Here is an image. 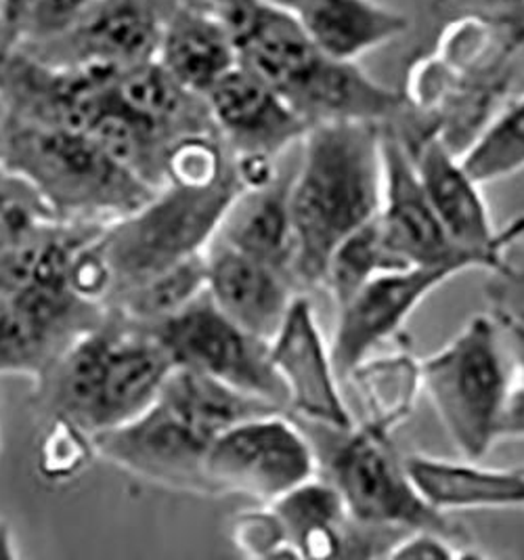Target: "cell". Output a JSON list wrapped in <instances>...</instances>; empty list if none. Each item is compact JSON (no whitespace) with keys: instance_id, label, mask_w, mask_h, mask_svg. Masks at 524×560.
Listing matches in <instances>:
<instances>
[{"instance_id":"obj_1","label":"cell","mask_w":524,"mask_h":560,"mask_svg":"<svg viewBox=\"0 0 524 560\" xmlns=\"http://www.w3.org/2000/svg\"><path fill=\"white\" fill-rule=\"evenodd\" d=\"M382 128L377 122L340 120L315 125L304 135L290 191L300 290L324 285L338 244L380 214Z\"/></svg>"},{"instance_id":"obj_2","label":"cell","mask_w":524,"mask_h":560,"mask_svg":"<svg viewBox=\"0 0 524 560\" xmlns=\"http://www.w3.org/2000/svg\"><path fill=\"white\" fill-rule=\"evenodd\" d=\"M175 368L150 326L107 308L103 322L82 331L36 384L38 409L95 436L150 408Z\"/></svg>"},{"instance_id":"obj_3","label":"cell","mask_w":524,"mask_h":560,"mask_svg":"<svg viewBox=\"0 0 524 560\" xmlns=\"http://www.w3.org/2000/svg\"><path fill=\"white\" fill-rule=\"evenodd\" d=\"M0 166L66 223L107 225L153 198L143 178L86 135L0 112Z\"/></svg>"},{"instance_id":"obj_4","label":"cell","mask_w":524,"mask_h":560,"mask_svg":"<svg viewBox=\"0 0 524 560\" xmlns=\"http://www.w3.org/2000/svg\"><path fill=\"white\" fill-rule=\"evenodd\" d=\"M422 393L462 458H485L500 441L516 384L505 334L493 315H476L436 353L420 361Z\"/></svg>"},{"instance_id":"obj_5","label":"cell","mask_w":524,"mask_h":560,"mask_svg":"<svg viewBox=\"0 0 524 560\" xmlns=\"http://www.w3.org/2000/svg\"><path fill=\"white\" fill-rule=\"evenodd\" d=\"M240 191L233 171L212 187L164 185L141 208L103 225L95 246L114 281L109 303L128 288L206 250Z\"/></svg>"},{"instance_id":"obj_6","label":"cell","mask_w":524,"mask_h":560,"mask_svg":"<svg viewBox=\"0 0 524 560\" xmlns=\"http://www.w3.org/2000/svg\"><path fill=\"white\" fill-rule=\"evenodd\" d=\"M340 434L342 441L327 459V479L354 523L400 534L432 529L473 546L468 532L420 493L393 445V433L361 422Z\"/></svg>"},{"instance_id":"obj_7","label":"cell","mask_w":524,"mask_h":560,"mask_svg":"<svg viewBox=\"0 0 524 560\" xmlns=\"http://www.w3.org/2000/svg\"><path fill=\"white\" fill-rule=\"evenodd\" d=\"M317 475L311 441L281 411L254 416L219 434L206 454L214 495H246L271 504Z\"/></svg>"},{"instance_id":"obj_8","label":"cell","mask_w":524,"mask_h":560,"mask_svg":"<svg viewBox=\"0 0 524 560\" xmlns=\"http://www.w3.org/2000/svg\"><path fill=\"white\" fill-rule=\"evenodd\" d=\"M150 328L166 345L176 365L248 393L281 411L288 409V393L271 361L269 340L231 322L208 292Z\"/></svg>"},{"instance_id":"obj_9","label":"cell","mask_w":524,"mask_h":560,"mask_svg":"<svg viewBox=\"0 0 524 560\" xmlns=\"http://www.w3.org/2000/svg\"><path fill=\"white\" fill-rule=\"evenodd\" d=\"M212 436L162 393L130 422L93 436L95 454L151 485L196 495H214L206 479Z\"/></svg>"},{"instance_id":"obj_10","label":"cell","mask_w":524,"mask_h":560,"mask_svg":"<svg viewBox=\"0 0 524 560\" xmlns=\"http://www.w3.org/2000/svg\"><path fill=\"white\" fill-rule=\"evenodd\" d=\"M105 315L107 306L82 301L70 281L0 290V374L40 383L75 338Z\"/></svg>"},{"instance_id":"obj_11","label":"cell","mask_w":524,"mask_h":560,"mask_svg":"<svg viewBox=\"0 0 524 560\" xmlns=\"http://www.w3.org/2000/svg\"><path fill=\"white\" fill-rule=\"evenodd\" d=\"M176 4L178 0H100L68 32L15 49L53 66L123 72L158 57Z\"/></svg>"},{"instance_id":"obj_12","label":"cell","mask_w":524,"mask_h":560,"mask_svg":"<svg viewBox=\"0 0 524 560\" xmlns=\"http://www.w3.org/2000/svg\"><path fill=\"white\" fill-rule=\"evenodd\" d=\"M476 269L470 260H451L436 265H411L400 271L382 273L338 308L331 359L340 381H349L375 349L395 338L411 313L443 283Z\"/></svg>"},{"instance_id":"obj_13","label":"cell","mask_w":524,"mask_h":560,"mask_svg":"<svg viewBox=\"0 0 524 560\" xmlns=\"http://www.w3.org/2000/svg\"><path fill=\"white\" fill-rule=\"evenodd\" d=\"M382 158L384 194L377 221L393 255L407 265L470 260L476 269H485L487 273L500 267L505 256L462 250L451 242L426 196L411 152L395 125L382 128Z\"/></svg>"},{"instance_id":"obj_14","label":"cell","mask_w":524,"mask_h":560,"mask_svg":"<svg viewBox=\"0 0 524 560\" xmlns=\"http://www.w3.org/2000/svg\"><path fill=\"white\" fill-rule=\"evenodd\" d=\"M271 361L286 386L288 408L334 433L354 427L336 372L331 349L325 347L315 308L300 292L279 330L269 340Z\"/></svg>"},{"instance_id":"obj_15","label":"cell","mask_w":524,"mask_h":560,"mask_svg":"<svg viewBox=\"0 0 524 560\" xmlns=\"http://www.w3.org/2000/svg\"><path fill=\"white\" fill-rule=\"evenodd\" d=\"M206 103L233 158L279 160L292 145L302 143L311 128L271 84L240 63L208 91Z\"/></svg>"},{"instance_id":"obj_16","label":"cell","mask_w":524,"mask_h":560,"mask_svg":"<svg viewBox=\"0 0 524 560\" xmlns=\"http://www.w3.org/2000/svg\"><path fill=\"white\" fill-rule=\"evenodd\" d=\"M206 292L231 322L263 340H271L283 324L288 308L299 296V283L288 273L256 260L212 237L206 248Z\"/></svg>"},{"instance_id":"obj_17","label":"cell","mask_w":524,"mask_h":560,"mask_svg":"<svg viewBox=\"0 0 524 560\" xmlns=\"http://www.w3.org/2000/svg\"><path fill=\"white\" fill-rule=\"evenodd\" d=\"M155 59L176 82L201 97L240 63L229 27L203 0H178Z\"/></svg>"},{"instance_id":"obj_18","label":"cell","mask_w":524,"mask_h":560,"mask_svg":"<svg viewBox=\"0 0 524 560\" xmlns=\"http://www.w3.org/2000/svg\"><path fill=\"white\" fill-rule=\"evenodd\" d=\"M409 477L434 509H524V468H487L478 459L405 458Z\"/></svg>"},{"instance_id":"obj_19","label":"cell","mask_w":524,"mask_h":560,"mask_svg":"<svg viewBox=\"0 0 524 560\" xmlns=\"http://www.w3.org/2000/svg\"><path fill=\"white\" fill-rule=\"evenodd\" d=\"M292 177L294 173L290 177L279 173V177L267 187L240 191L233 205L229 206L214 237L296 281V240L290 208Z\"/></svg>"},{"instance_id":"obj_20","label":"cell","mask_w":524,"mask_h":560,"mask_svg":"<svg viewBox=\"0 0 524 560\" xmlns=\"http://www.w3.org/2000/svg\"><path fill=\"white\" fill-rule=\"evenodd\" d=\"M299 20L311 40L340 61H357L409 27L407 15L375 0H313Z\"/></svg>"},{"instance_id":"obj_21","label":"cell","mask_w":524,"mask_h":560,"mask_svg":"<svg viewBox=\"0 0 524 560\" xmlns=\"http://www.w3.org/2000/svg\"><path fill=\"white\" fill-rule=\"evenodd\" d=\"M299 559L349 555L350 516L329 479L313 477L271 502Z\"/></svg>"},{"instance_id":"obj_22","label":"cell","mask_w":524,"mask_h":560,"mask_svg":"<svg viewBox=\"0 0 524 560\" xmlns=\"http://www.w3.org/2000/svg\"><path fill=\"white\" fill-rule=\"evenodd\" d=\"M349 381L357 386L368 409L363 422L386 433H393L411 416L422 393L420 361L409 351L368 357L354 368Z\"/></svg>"},{"instance_id":"obj_23","label":"cell","mask_w":524,"mask_h":560,"mask_svg":"<svg viewBox=\"0 0 524 560\" xmlns=\"http://www.w3.org/2000/svg\"><path fill=\"white\" fill-rule=\"evenodd\" d=\"M208 285V256L206 250L187 256L173 267L151 276L118 294L107 308L126 319L155 326L183 308L196 303Z\"/></svg>"},{"instance_id":"obj_24","label":"cell","mask_w":524,"mask_h":560,"mask_svg":"<svg viewBox=\"0 0 524 560\" xmlns=\"http://www.w3.org/2000/svg\"><path fill=\"white\" fill-rule=\"evenodd\" d=\"M407 267L411 265L403 262L386 246L380 221L375 217L374 221H370L361 230L350 233L345 242L338 244L334 255L329 256L324 288L329 290L336 308H340L377 276L400 271Z\"/></svg>"},{"instance_id":"obj_25","label":"cell","mask_w":524,"mask_h":560,"mask_svg":"<svg viewBox=\"0 0 524 560\" xmlns=\"http://www.w3.org/2000/svg\"><path fill=\"white\" fill-rule=\"evenodd\" d=\"M462 166L478 185L524 171V97L508 102L459 153Z\"/></svg>"},{"instance_id":"obj_26","label":"cell","mask_w":524,"mask_h":560,"mask_svg":"<svg viewBox=\"0 0 524 560\" xmlns=\"http://www.w3.org/2000/svg\"><path fill=\"white\" fill-rule=\"evenodd\" d=\"M229 537L246 559H299L271 504L237 512L229 523Z\"/></svg>"},{"instance_id":"obj_27","label":"cell","mask_w":524,"mask_h":560,"mask_svg":"<svg viewBox=\"0 0 524 560\" xmlns=\"http://www.w3.org/2000/svg\"><path fill=\"white\" fill-rule=\"evenodd\" d=\"M95 454L93 436L72 422L53 418L38 450V470L49 481H68L86 466Z\"/></svg>"},{"instance_id":"obj_28","label":"cell","mask_w":524,"mask_h":560,"mask_svg":"<svg viewBox=\"0 0 524 560\" xmlns=\"http://www.w3.org/2000/svg\"><path fill=\"white\" fill-rule=\"evenodd\" d=\"M100 0H34L18 32L15 47L50 40L74 26Z\"/></svg>"},{"instance_id":"obj_29","label":"cell","mask_w":524,"mask_h":560,"mask_svg":"<svg viewBox=\"0 0 524 560\" xmlns=\"http://www.w3.org/2000/svg\"><path fill=\"white\" fill-rule=\"evenodd\" d=\"M485 299L491 315L505 328H524V258L505 260L489 271L485 281Z\"/></svg>"},{"instance_id":"obj_30","label":"cell","mask_w":524,"mask_h":560,"mask_svg":"<svg viewBox=\"0 0 524 560\" xmlns=\"http://www.w3.org/2000/svg\"><path fill=\"white\" fill-rule=\"evenodd\" d=\"M470 546L453 539L450 535L432 529H416L407 532L395 541V546L388 550L386 559H414V560H453L480 557L478 552L468 550Z\"/></svg>"},{"instance_id":"obj_31","label":"cell","mask_w":524,"mask_h":560,"mask_svg":"<svg viewBox=\"0 0 524 560\" xmlns=\"http://www.w3.org/2000/svg\"><path fill=\"white\" fill-rule=\"evenodd\" d=\"M34 0H0V43L4 51L15 49L18 32Z\"/></svg>"},{"instance_id":"obj_32","label":"cell","mask_w":524,"mask_h":560,"mask_svg":"<svg viewBox=\"0 0 524 560\" xmlns=\"http://www.w3.org/2000/svg\"><path fill=\"white\" fill-rule=\"evenodd\" d=\"M501 439H524V383L514 384L500 427Z\"/></svg>"},{"instance_id":"obj_33","label":"cell","mask_w":524,"mask_h":560,"mask_svg":"<svg viewBox=\"0 0 524 560\" xmlns=\"http://www.w3.org/2000/svg\"><path fill=\"white\" fill-rule=\"evenodd\" d=\"M503 328L505 334V345L514 363V372H516V383H524V328Z\"/></svg>"},{"instance_id":"obj_34","label":"cell","mask_w":524,"mask_h":560,"mask_svg":"<svg viewBox=\"0 0 524 560\" xmlns=\"http://www.w3.org/2000/svg\"><path fill=\"white\" fill-rule=\"evenodd\" d=\"M20 557L15 548V535L7 521L0 518V560H15Z\"/></svg>"},{"instance_id":"obj_35","label":"cell","mask_w":524,"mask_h":560,"mask_svg":"<svg viewBox=\"0 0 524 560\" xmlns=\"http://www.w3.org/2000/svg\"><path fill=\"white\" fill-rule=\"evenodd\" d=\"M267 7H273L277 11H286V13H292V15H302V11L313 2V0H258Z\"/></svg>"}]
</instances>
